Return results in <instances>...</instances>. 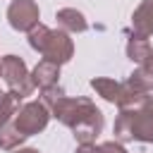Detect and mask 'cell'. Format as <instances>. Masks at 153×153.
<instances>
[{"instance_id": "obj_10", "label": "cell", "mask_w": 153, "mask_h": 153, "mask_svg": "<svg viewBox=\"0 0 153 153\" xmlns=\"http://www.w3.org/2000/svg\"><path fill=\"white\" fill-rule=\"evenodd\" d=\"M127 55L131 62L141 65L148 55H151V45H148V38H139V36H131L129 38V45H127Z\"/></svg>"}, {"instance_id": "obj_1", "label": "cell", "mask_w": 153, "mask_h": 153, "mask_svg": "<svg viewBox=\"0 0 153 153\" xmlns=\"http://www.w3.org/2000/svg\"><path fill=\"white\" fill-rule=\"evenodd\" d=\"M41 103L50 110V115H55L62 124L74 131V139L79 143H93V139L103 129V112L88 98H67L62 88L50 86L43 88Z\"/></svg>"}, {"instance_id": "obj_7", "label": "cell", "mask_w": 153, "mask_h": 153, "mask_svg": "<svg viewBox=\"0 0 153 153\" xmlns=\"http://www.w3.org/2000/svg\"><path fill=\"white\" fill-rule=\"evenodd\" d=\"M131 24H134V36L139 38H148L153 33V0H143L136 7Z\"/></svg>"}, {"instance_id": "obj_12", "label": "cell", "mask_w": 153, "mask_h": 153, "mask_svg": "<svg viewBox=\"0 0 153 153\" xmlns=\"http://www.w3.org/2000/svg\"><path fill=\"white\" fill-rule=\"evenodd\" d=\"M17 105H19V98H17L14 93L0 91V127L12 120V115L17 112Z\"/></svg>"}, {"instance_id": "obj_5", "label": "cell", "mask_w": 153, "mask_h": 153, "mask_svg": "<svg viewBox=\"0 0 153 153\" xmlns=\"http://www.w3.org/2000/svg\"><path fill=\"white\" fill-rule=\"evenodd\" d=\"M50 120V110L38 103V100H31L26 105H22L17 112H14V120H12V127L22 134V136H31V134H38L45 129Z\"/></svg>"}, {"instance_id": "obj_2", "label": "cell", "mask_w": 153, "mask_h": 153, "mask_svg": "<svg viewBox=\"0 0 153 153\" xmlns=\"http://www.w3.org/2000/svg\"><path fill=\"white\" fill-rule=\"evenodd\" d=\"M29 45L33 50H38L43 55V60L55 62V65H62V62L72 60V55H74V43L67 36V31H55L43 24H36L29 31Z\"/></svg>"}, {"instance_id": "obj_6", "label": "cell", "mask_w": 153, "mask_h": 153, "mask_svg": "<svg viewBox=\"0 0 153 153\" xmlns=\"http://www.w3.org/2000/svg\"><path fill=\"white\" fill-rule=\"evenodd\" d=\"M10 26L17 31H31L38 24V5L33 0H12L7 7Z\"/></svg>"}, {"instance_id": "obj_3", "label": "cell", "mask_w": 153, "mask_h": 153, "mask_svg": "<svg viewBox=\"0 0 153 153\" xmlns=\"http://www.w3.org/2000/svg\"><path fill=\"white\" fill-rule=\"evenodd\" d=\"M115 139L120 141H153V105L120 110L115 120Z\"/></svg>"}, {"instance_id": "obj_9", "label": "cell", "mask_w": 153, "mask_h": 153, "mask_svg": "<svg viewBox=\"0 0 153 153\" xmlns=\"http://www.w3.org/2000/svg\"><path fill=\"white\" fill-rule=\"evenodd\" d=\"M55 19H57V24L65 29V31H72V33H81V31H86V19H84V14L81 12H76V10H72V7H62V10H57V14H55Z\"/></svg>"}, {"instance_id": "obj_15", "label": "cell", "mask_w": 153, "mask_h": 153, "mask_svg": "<svg viewBox=\"0 0 153 153\" xmlns=\"http://www.w3.org/2000/svg\"><path fill=\"white\" fill-rule=\"evenodd\" d=\"M76 153H98V146L96 143H81Z\"/></svg>"}, {"instance_id": "obj_13", "label": "cell", "mask_w": 153, "mask_h": 153, "mask_svg": "<svg viewBox=\"0 0 153 153\" xmlns=\"http://www.w3.org/2000/svg\"><path fill=\"white\" fill-rule=\"evenodd\" d=\"M98 153H127V151H124V146L117 143V141H105V143L98 146Z\"/></svg>"}, {"instance_id": "obj_11", "label": "cell", "mask_w": 153, "mask_h": 153, "mask_svg": "<svg viewBox=\"0 0 153 153\" xmlns=\"http://www.w3.org/2000/svg\"><path fill=\"white\" fill-rule=\"evenodd\" d=\"M24 139H26V136H22V134L12 127V122H7V124H2V127H0V148L12 151V148H17Z\"/></svg>"}, {"instance_id": "obj_8", "label": "cell", "mask_w": 153, "mask_h": 153, "mask_svg": "<svg viewBox=\"0 0 153 153\" xmlns=\"http://www.w3.org/2000/svg\"><path fill=\"white\" fill-rule=\"evenodd\" d=\"M57 76H60V65L55 62H48V60H41L31 74V81L33 86H41V88H50L57 84Z\"/></svg>"}, {"instance_id": "obj_14", "label": "cell", "mask_w": 153, "mask_h": 153, "mask_svg": "<svg viewBox=\"0 0 153 153\" xmlns=\"http://www.w3.org/2000/svg\"><path fill=\"white\" fill-rule=\"evenodd\" d=\"M139 69H143V72H146V74L153 79V50H151V55H148V57H146V60L139 65Z\"/></svg>"}, {"instance_id": "obj_4", "label": "cell", "mask_w": 153, "mask_h": 153, "mask_svg": "<svg viewBox=\"0 0 153 153\" xmlns=\"http://www.w3.org/2000/svg\"><path fill=\"white\" fill-rule=\"evenodd\" d=\"M0 76L2 81L10 86V93H14L19 100L31 96V91L36 88L31 81V74L24 65V60H19L17 55H5L0 60Z\"/></svg>"}, {"instance_id": "obj_16", "label": "cell", "mask_w": 153, "mask_h": 153, "mask_svg": "<svg viewBox=\"0 0 153 153\" xmlns=\"http://www.w3.org/2000/svg\"><path fill=\"white\" fill-rule=\"evenodd\" d=\"M17 153H38V151H36V148H19Z\"/></svg>"}]
</instances>
